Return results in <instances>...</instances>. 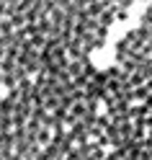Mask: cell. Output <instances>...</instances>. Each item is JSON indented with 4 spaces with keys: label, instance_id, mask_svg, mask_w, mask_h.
<instances>
[{
    "label": "cell",
    "instance_id": "6da1fadb",
    "mask_svg": "<svg viewBox=\"0 0 152 160\" xmlns=\"http://www.w3.org/2000/svg\"><path fill=\"white\" fill-rule=\"evenodd\" d=\"M0 160H152V0L0 13Z\"/></svg>",
    "mask_w": 152,
    "mask_h": 160
}]
</instances>
